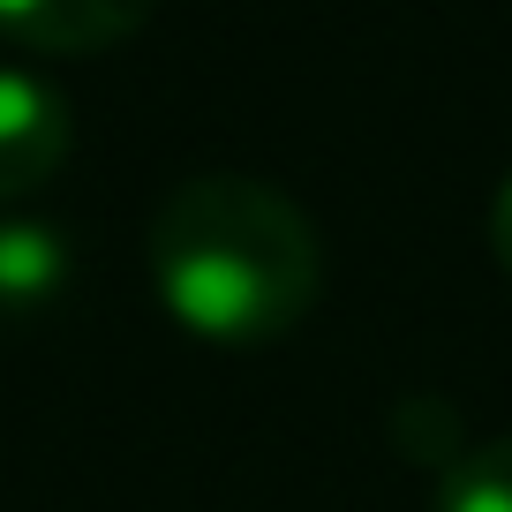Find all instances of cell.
<instances>
[{"mask_svg":"<svg viewBox=\"0 0 512 512\" xmlns=\"http://www.w3.org/2000/svg\"><path fill=\"white\" fill-rule=\"evenodd\" d=\"M437 512H512V437L460 452L437 482Z\"/></svg>","mask_w":512,"mask_h":512,"instance_id":"5b68a950","label":"cell"},{"mask_svg":"<svg viewBox=\"0 0 512 512\" xmlns=\"http://www.w3.org/2000/svg\"><path fill=\"white\" fill-rule=\"evenodd\" d=\"M490 249H497V264L512 272V181L497 189V204H490Z\"/></svg>","mask_w":512,"mask_h":512,"instance_id":"8992f818","label":"cell"},{"mask_svg":"<svg viewBox=\"0 0 512 512\" xmlns=\"http://www.w3.org/2000/svg\"><path fill=\"white\" fill-rule=\"evenodd\" d=\"M68 287V241L53 226L0 219V317H38Z\"/></svg>","mask_w":512,"mask_h":512,"instance_id":"277c9868","label":"cell"},{"mask_svg":"<svg viewBox=\"0 0 512 512\" xmlns=\"http://www.w3.org/2000/svg\"><path fill=\"white\" fill-rule=\"evenodd\" d=\"M151 0H0V38L31 53H106L136 38Z\"/></svg>","mask_w":512,"mask_h":512,"instance_id":"3957f363","label":"cell"},{"mask_svg":"<svg viewBox=\"0 0 512 512\" xmlns=\"http://www.w3.org/2000/svg\"><path fill=\"white\" fill-rule=\"evenodd\" d=\"M151 287L181 332L211 347H264L309 317L324 249L287 189L249 174H196L151 211Z\"/></svg>","mask_w":512,"mask_h":512,"instance_id":"6da1fadb","label":"cell"},{"mask_svg":"<svg viewBox=\"0 0 512 512\" xmlns=\"http://www.w3.org/2000/svg\"><path fill=\"white\" fill-rule=\"evenodd\" d=\"M76 144V113L31 68H0V204L46 189Z\"/></svg>","mask_w":512,"mask_h":512,"instance_id":"7a4b0ae2","label":"cell"}]
</instances>
